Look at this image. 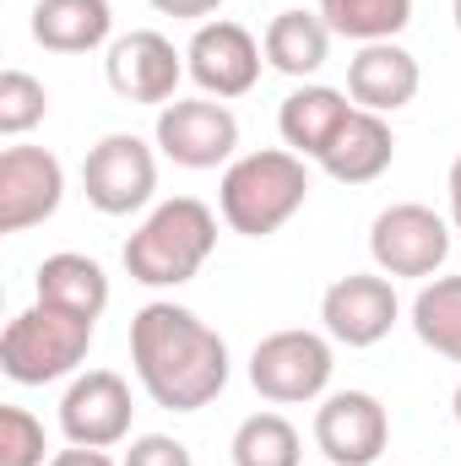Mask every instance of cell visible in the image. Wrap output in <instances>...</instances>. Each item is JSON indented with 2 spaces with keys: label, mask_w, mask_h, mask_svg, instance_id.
I'll use <instances>...</instances> for the list:
<instances>
[{
  "label": "cell",
  "mask_w": 461,
  "mask_h": 466,
  "mask_svg": "<svg viewBox=\"0 0 461 466\" xmlns=\"http://www.w3.org/2000/svg\"><path fill=\"white\" fill-rule=\"evenodd\" d=\"M130 363L141 390L169 412H201L229 385V342L185 304H147L130 320Z\"/></svg>",
  "instance_id": "cell-1"
},
{
  "label": "cell",
  "mask_w": 461,
  "mask_h": 466,
  "mask_svg": "<svg viewBox=\"0 0 461 466\" xmlns=\"http://www.w3.org/2000/svg\"><path fill=\"white\" fill-rule=\"evenodd\" d=\"M304 196H310L304 157L288 147H261V152H244L229 163V174L218 185V212L244 238H271L282 223L299 218Z\"/></svg>",
  "instance_id": "cell-2"
},
{
  "label": "cell",
  "mask_w": 461,
  "mask_h": 466,
  "mask_svg": "<svg viewBox=\"0 0 461 466\" xmlns=\"http://www.w3.org/2000/svg\"><path fill=\"white\" fill-rule=\"evenodd\" d=\"M212 249H218V212L196 196H174L147 212V223L125 238L119 260L141 288H179L207 266Z\"/></svg>",
  "instance_id": "cell-3"
},
{
  "label": "cell",
  "mask_w": 461,
  "mask_h": 466,
  "mask_svg": "<svg viewBox=\"0 0 461 466\" xmlns=\"http://www.w3.org/2000/svg\"><path fill=\"white\" fill-rule=\"evenodd\" d=\"M93 326L98 320L66 315V309H49V304H33V309L11 315L5 331H0V369H5V380L49 385V380L77 374L87 348H93Z\"/></svg>",
  "instance_id": "cell-4"
},
{
  "label": "cell",
  "mask_w": 461,
  "mask_h": 466,
  "mask_svg": "<svg viewBox=\"0 0 461 466\" xmlns=\"http://www.w3.org/2000/svg\"><path fill=\"white\" fill-rule=\"evenodd\" d=\"M332 369H337L332 342H326L321 331H299V326L261 337L255 352H250V385H255L266 401H277V407L326 396Z\"/></svg>",
  "instance_id": "cell-5"
},
{
  "label": "cell",
  "mask_w": 461,
  "mask_h": 466,
  "mask_svg": "<svg viewBox=\"0 0 461 466\" xmlns=\"http://www.w3.org/2000/svg\"><path fill=\"white\" fill-rule=\"evenodd\" d=\"M369 255L385 277H435L451 260V223L424 201H396L374 218Z\"/></svg>",
  "instance_id": "cell-6"
},
{
  "label": "cell",
  "mask_w": 461,
  "mask_h": 466,
  "mask_svg": "<svg viewBox=\"0 0 461 466\" xmlns=\"http://www.w3.org/2000/svg\"><path fill=\"white\" fill-rule=\"evenodd\" d=\"M82 190H87V201L104 218L141 212L152 201V190H158V157H152V147L141 136H130V130L104 136L87 152V163H82Z\"/></svg>",
  "instance_id": "cell-7"
},
{
  "label": "cell",
  "mask_w": 461,
  "mask_h": 466,
  "mask_svg": "<svg viewBox=\"0 0 461 466\" xmlns=\"http://www.w3.org/2000/svg\"><path fill=\"white\" fill-rule=\"evenodd\" d=\"M158 152L179 168H218L239 147V119L223 98H174L158 109Z\"/></svg>",
  "instance_id": "cell-8"
},
{
  "label": "cell",
  "mask_w": 461,
  "mask_h": 466,
  "mask_svg": "<svg viewBox=\"0 0 461 466\" xmlns=\"http://www.w3.org/2000/svg\"><path fill=\"white\" fill-rule=\"evenodd\" d=\"M261 44L250 27H239L229 16L218 22H201L190 49H185V71L190 82L207 93V98H244L255 82H261Z\"/></svg>",
  "instance_id": "cell-9"
},
{
  "label": "cell",
  "mask_w": 461,
  "mask_h": 466,
  "mask_svg": "<svg viewBox=\"0 0 461 466\" xmlns=\"http://www.w3.org/2000/svg\"><path fill=\"white\" fill-rule=\"evenodd\" d=\"M315 445L332 466H374L391 445V412L369 390H337L315 407Z\"/></svg>",
  "instance_id": "cell-10"
},
{
  "label": "cell",
  "mask_w": 461,
  "mask_h": 466,
  "mask_svg": "<svg viewBox=\"0 0 461 466\" xmlns=\"http://www.w3.org/2000/svg\"><path fill=\"white\" fill-rule=\"evenodd\" d=\"M66 168L49 147H5L0 152V233H22L60 212Z\"/></svg>",
  "instance_id": "cell-11"
},
{
  "label": "cell",
  "mask_w": 461,
  "mask_h": 466,
  "mask_svg": "<svg viewBox=\"0 0 461 466\" xmlns=\"http://www.w3.org/2000/svg\"><path fill=\"white\" fill-rule=\"evenodd\" d=\"M130 385L119 380L115 369H87L71 380V390L60 396V434L71 445L87 451H109L130 434Z\"/></svg>",
  "instance_id": "cell-12"
},
{
  "label": "cell",
  "mask_w": 461,
  "mask_h": 466,
  "mask_svg": "<svg viewBox=\"0 0 461 466\" xmlns=\"http://www.w3.org/2000/svg\"><path fill=\"white\" fill-rule=\"evenodd\" d=\"M402 304H396V288L385 277H369V271H347L326 288L321 299V320H326V337L343 342V348H374L391 337Z\"/></svg>",
  "instance_id": "cell-13"
},
{
  "label": "cell",
  "mask_w": 461,
  "mask_h": 466,
  "mask_svg": "<svg viewBox=\"0 0 461 466\" xmlns=\"http://www.w3.org/2000/svg\"><path fill=\"white\" fill-rule=\"evenodd\" d=\"M104 71H109V87L125 104H169L179 76H185V55L163 33L136 27V33H125V38L109 44Z\"/></svg>",
  "instance_id": "cell-14"
},
{
  "label": "cell",
  "mask_w": 461,
  "mask_h": 466,
  "mask_svg": "<svg viewBox=\"0 0 461 466\" xmlns=\"http://www.w3.org/2000/svg\"><path fill=\"white\" fill-rule=\"evenodd\" d=\"M424 71L418 60L391 38V44H358V55L347 60V98L369 115H396L418 98Z\"/></svg>",
  "instance_id": "cell-15"
},
{
  "label": "cell",
  "mask_w": 461,
  "mask_h": 466,
  "mask_svg": "<svg viewBox=\"0 0 461 466\" xmlns=\"http://www.w3.org/2000/svg\"><path fill=\"white\" fill-rule=\"evenodd\" d=\"M347 115H353L347 93L310 82V87H293V93L282 98V109H277V130H282L288 152H299V157H315V163H321V157H326V147L337 141V130L347 125Z\"/></svg>",
  "instance_id": "cell-16"
},
{
  "label": "cell",
  "mask_w": 461,
  "mask_h": 466,
  "mask_svg": "<svg viewBox=\"0 0 461 466\" xmlns=\"http://www.w3.org/2000/svg\"><path fill=\"white\" fill-rule=\"evenodd\" d=\"M33 288H38V304L66 309V315H82V320H98L109 309V277H104V266L93 255H77V249L44 255Z\"/></svg>",
  "instance_id": "cell-17"
},
{
  "label": "cell",
  "mask_w": 461,
  "mask_h": 466,
  "mask_svg": "<svg viewBox=\"0 0 461 466\" xmlns=\"http://www.w3.org/2000/svg\"><path fill=\"white\" fill-rule=\"evenodd\" d=\"M391 157H396V136H391L385 115L353 109L347 125L337 130V141L326 147L321 168H326L337 185H369V179H380V174L391 168Z\"/></svg>",
  "instance_id": "cell-18"
},
{
  "label": "cell",
  "mask_w": 461,
  "mask_h": 466,
  "mask_svg": "<svg viewBox=\"0 0 461 466\" xmlns=\"http://www.w3.org/2000/svg\"><path fill=\"white\" fill-rule=\"evenodd\" d=\"M115 5L109 0H38L33 5V38L55 55H87L109 38Z\"/></svg>",
  "instance_id": "cell-19"
},
{
  "label": "cell",
  "mask_w": 461,
  "mask_h": 466,
  "mask_svg": "<svg viewBox=\"0 0 461 466\" xmlns=\"http://www.w3.org/2000/svg\"><path fill=\"white\" fill-rule=\"evenodd\" d=\"M261 49H266V66H277L282 76H315L321 66H326V55H332V27L321 22V11H277L271 22H266V38H261Z\"/></svg>",
  "instance_id": "cell-20"
},
{
  "label": "cell",
  "mask_w": 461,
  "mask_h": 466,
  "mask_svg": "<svg viewBox=\"0 0 461 466\" xmlns=\"http://www.w3.org/2000/svg\"><path fill=\"white\" fill-rule=\"evenodd\" d=\"M321 22L353 44H391L413 22V0H321Z\"/></svg>",
  "instance_id": "cell-21"
},
{
  "label": "cell",
  "mask_w": 461,
  "mask_h": 466,
  "mask_svg": "<svg viewBox=\"0 0 461 466\" xmlns=\"http://www.w3.org/2000/svg\"><path fill=\"white\" fill-rule=\"evenodd\" d=\"M413 331L424 348L461 363V277H435L413 299Z\"/></svg>",
  "instance_id": "cell-22"
},
{
  "label": "cell",
  "mask_w": 461,
  "mask_h": 466,
  "mask_svg": "<svg viewBox=\"0 0 461 466\" xmlns=\"http://www.w3.org/2000/svg\"><path fill=\"white\" fill-rule=\"evenodd\" d=\"M304 445L282 412H250L233 429V466H299Z\"/></svg>",
  "instance_id": "cell-23"
},
{
  "label": "cell",
  "mask_w": 461,
  "mask_h": 466,
  "mask_svg": "<svg viewBox=\"0 0 461 466\" xmlns=\"http://www.w3.org/2000/svg\"><path fill=\"white\" fill-rule=\"evenodd\" d=\"M49 115V93H44V82L38 76H27V71H5L0 76V136H27L33 125H44Z\"/></svg>",
  "instance_id": "cell-24"
},
{
  "label": "cell",
  "mask_w": 461,
  "mask_h": 466,
  "mask_svg": "<svg viewBox=\"0 0 461 466\" xmlns=\"http://www.w3.org/2000/svg\"><path fill=\"white\" fill-rule=\"evenodd\" d=\"M0 466H49L44 423L27 407H0Z\"/></svg>",
  "instance_id": "cell-25"
},
{
  "label": "cell",
  "mask_w": 461,
  "mask_h": 466,
  "mask_svg": "<svg viewBox=\"0 0 461 466\" xmlns=\"http://www.w3.org/2000/svg\"><path fill=\"white\" fill-rule=\"evenodd\" d=\"M119 466H196V461L174 434H141V440H130Z\"/></svg>",
  "instance_id": "cell-26"
},
{
  "label": "cell",
  "mask_w": 461,
  "mask_h": 466,
  "mask_svg": "<svg viewBox=\"0 0 461 466\" xmlns=\"http://www.w3.org/2000/svg\"><path fill=\"white\" fill-rule=\"evenodd\" d=\"M223 0H152V11H163V16H212Z\"/></svg>",
  "instance_id": "cell-27"
},
{
  "label": "cell",
  "mask_w": 461,
  "mask_h": 466,
  "mask_svg": "<svg viewBox=\"0 0 461 466\" xmlns=\"http://www.w3.org/2000/svg\"><path fill=\"white\" fill-rule=\"evenodd\" d=\"M49 466H115L104 451H87V445H71V451H55Z\"/></svg>",
  "instance_id": "cell-28"
},
{
  "label": "cell",
  "mask_w": 461,
  "mask_h": 466,
  "mask_svg": "<svg viewBox=\"0 0 461 466\" xmlns=\"http://www.w3.org/2000/svg\"><path fill=\"white\" fill-rule=\"evenodd\" d=\"M446 196H451V228L461 233V152L451 163V174H446Z\"/></svg>",
  "instance_id": "cell-29"
},
{
  "label": "cell",
  "mask_w": 461,
  "mask_h": 466,
  "mask_svg": "<svg viewBox=\"0 0 461 466\" xmlns=\"http://www.w3.org/2000/svg\"><path fill=\"white\" fill-rule=\"evenodd\" d=\"M451 412H456V423H461V385H456V401H451Z\"/></svg>",
  "instance_id": "cell-30"
},
{
  "label": "cell",
  "mask_w": 461,
  "mask_h": 466,
  "mask_svg": "<svg viewBox=\"0 0 461 466\" xmlns=\"http://www.w3.org/2000/svg\"><path fill=\"white\" fill-rule=\"evenodd\" d=\"M456 27H461V0H456Z\"/></svg>",
  "instance_id": "cell-31"
}]
</instances>
